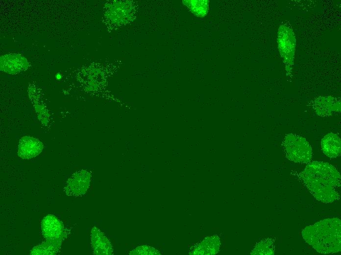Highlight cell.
Wrapping results in <instances>:
<instances>
[{
  "instance_id": "4",
  "label": "cell",
  "mask_w": 341,
  "mask_h": 255,
  "mask_svg": "<svg viewBox=\"0 0 341 255\" xmlns=\"http://www.w3.org/2000/svg\"><path fill=\"white\" fill-rule=\"evenodd\" d=\"M41 230L46 239L44 243L60 250L64 235L62 222L55 216L48 214L41 222Z\"/></svg>"
},
{
  "instance_id": "15",
  "label": "cell",
  "mask_w": 341,
  "mask_h": 255,
  "mask_svg": "<svg viewBox=\"0 0 341 255\" xmlns=\"http://www.w3.org/2000/svg\"><path fill=\"white\" fill-rule=\"evenodd\" d=\"M61 77V75H60L59 74H57V75H56V78H57V79H60Z\"/></svg>"
},
{
  "instance_id": "10",
  "label": "cell",
  "mask_w": 341,
  "mask_h": 255,
  "mask_svg": "<svg viewBox=\"0 0 341 255\" xmlns=\"http://www.w3.org/2000/svg\"><path fill=\"white\" fill-rule=\"evenodd\" d=\"M314 109L318 116L328 117L334 112H340V102L331 97L318 98L315 102Z\"/></svg>"
},
{
  "instance_id": "5",
  "label": "cell",
  "mask_w": 341,
  "mask_h": 255,
  "mask_svg": "<svg viewBox=\"0 0 341 255\" xmlns=\"http://www.w3.org/2000/svg\"><path fill=\"white\" fill-rule=\"evenodd\" d=\"M90 181L91 174L89 172L84 170L78 171L68 179L64 191L69 196L84 195L90 186Z\"/></svg>"
},
{
  "instance_id": "11",
  "label": "cell",
  "mask_w": 341,
  "mask_h": 255,
  "mask_svg": "<svg viewBox=\"0 0 341 255\" xmlns=\"http://www.w3.org/2000/svg\"><path fill=\"white\" fill-rule=\"evenodd\" d=\"M220 246L219 237L213 235L206 237L191 251V255H214L217 254Z\"/></svg>"
},
{
  "instance_id": "7",
  "label": "cell",
  "mask_w": 341,
  "mask_h": 255,
  "mask_svg": "<svg viewBox=\"0 0 341 255\" xmlns=\"http://www.w3.org/2000/svg\"><path fill=\"white\" fill-rule=\"evenodd\" d=\"M91 246L96 255H111L112 246L106 235L98 228L94 227L91 232Z\"/></svg>"
},
{
  "instance_id": "12",
  "label": "cell",
  "mask_w": 341,
  "mask_h": 255,
  "mask_svg": "<svg viewBox=\"0 0 341 255\" xmlns=\"http://www.w3.org/2000/svg\"><path fill=\"white\" fill-rule=\"evenodd\" d=\"M275 253V246L272 239L267 238L256 244L251 255H272Z\"/></svg>"
},
{
  "instance_id": "14",
  "label": "cell",
  "mask_w": 341,
  "mask_h": 255,
  "mask_svg": "<svg viewBox=\"0 0 341 255\" xmlns=\"http://www.w3.org/2000/svg\"><path fill=\"white\" fill-rule=\"evenodd\" d=\"M129 255H160V253L155 248L149 246L143 245L131 251Z\"/></svg>"
},
{
  "instance_id": "9",
  "label": "cell",
  "mask_w": 341,
  "mask_h": 255,
  "mask_svg": "<svg viewBox=\"0 0 341 255\" xmlns=\"http://www.w3.org/2000/svg\"><path fill=\"white\" fill-rule=\"evenodd\" d=\"M321 147L323 153L327 156L335 158L341 154V138L337 134L329 132L322 138Z\"/></svg>"
},
{
  "instance_id": "8",
  "label": "cell",
  "mask_w": 341,
  "mask_h": 255,
  "mask_svg": "<svg viewBox=\"0 0 341 255\" xmlns=\"http://www.w3.org/2000/svg\"><path fill=\"white\" fill-rule=\"evenodd\" d=\"M28 66L27 60L16 54H6L0 57V70L14 74L26 69Z\"/></svg>"
},
{
  "instance_id": "13",
  "label": "cell",
  "mask_w": 341,
  "mask_h": 255,
  "mask_svg": "<svg viewBox=\"0 0 341 255\" xmlns=\"http://www.w3.org/2000/svg\"><path fill=\"white\" fill-rule=\"evenodd\" d=\"M185 3L190 10L197 16H205L208 10L209 1L208 0H186Z\"/></svg>"
},
{
  "instance_id": "2",
  "label": "cell",
  "mask_w": 341,
  "mask_h": 255,
  "mask_svg": "<svg viewBox=\"0 0 341 255\" xmlns=\"http://www.w3.org/2000/svg\"><path fill=\"white\" fill-rule=\"evenodd\" d=\"M303 238L317 252L333 254L341 250V221L333 218L321 220L305 227Z\"/></svg>"
},
{
  "instance_id": "3",
  "label": "cell",
  "mask_w": 341,
  "mask_h": 255,
  "mask_svg": "<svg viewBox=\"0 0 341 255\" xmlns=\"http://www.w3.org/2000/svg\"><path fill=\"white\" fill-rule=\"evenodd\" d=\"M282 145L287 157L296 163H309L312 157V149L307 140L292 133L287 134Z\"/></svg>"
},
{
  "instance_id": "6",
  "label": "cell",
  "mask_w": 341,
  "mask_h": 255,
  "mask_svg": "<svg viewBox=\"0 0 341 255\" xmlns=\"http://www.w3.org/2000/svg\"><path fill=\"white\" fill-rule=\"evenodd\" d=\"M44 146L39 140L33 137H22L18 145V155L23 159H29L39 155Z\"/></svg>"
},
{
  "instance_id": "1",
  "label": "cell",
  "mask_w": 341,
  "mask_h": 255,
  "mask_svg": "<svg viewBox=\"0 0 341 255\" xmlns=\"http://www.w3.org/2000/svg\"><path fill=\"white\" fill-rule=\"evenodd\" d=\"M300 177L318 201L331 203L340 199L341 175L332 165L322 161L309 163Z\"/></svg>"
}]
</instances>
